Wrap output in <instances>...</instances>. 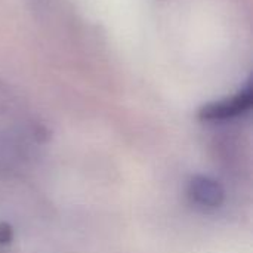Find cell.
Listing matches in <instances>:
<instances>
[{
	"instance_id": "cell-1",
	"label": "cell",
	"mask_w": 253,
	"mask_h": 253,
	"mask_svg": "<svg viewBox=\"0 0 253 253\" xmlns=\"http://www.w3.org/2000/svg\"><path fill=\"white\" fill-rule=\"evenodd\" d=\"M251 107H252V89L251 86H248L233 98L203 107L199 117L205 122H224L248 113Z\"/></svg>"
},
{
	"instance_id": "cell-2",
	"label": "cell",
	"mask_w": 253,
	"mask_h": 253,
	"mask_svg": "<svg viewBox=\"0 0 253 253\" xmlns=\"http://www.w3.org/2000/svg\"><path fill=\"white\" fill-rule=\"evenodd\" d=\"M188 197L194 205L205 211L218 209L225 199L222 185L209 176H194L188 185Z\"/></svg>"
},
{
	"instance_id": "cell-3",
	"label": "cell",
	"mask_w": 253,
	"mask_h": 253,
	"mask_svg": "<svg viewBox=\"0 0 253 253\" xmlns=\"http://www.w3.org/2000/svg\"><path fill=\"white\" fill-rule=\"evenodd\" d=\"M13 240V228L7 222H0V245H9Z\"/></svg>"
}]
</instances>
